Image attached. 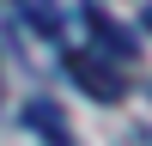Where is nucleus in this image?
Listing matches in <instances>:
<instances>
[{"instance_id":"f257e3e1","label":"nucleus","mask_w":152,"mask_h":146,"mask_svg":"<svg viewBox=\"0 0 152 146\" xmlns=\"http://www.w3.org/2000/svg\"><path fill=\"white\" fill-rule=\"evenodd\" d=\"M67 73L73 85H85L91 104H122V67H104L97 49H67Z\"/></svg>"},{"instance_id":"f03ea898","label":"nucleus","mask_w":152,"mask_h":146,"mask_svg":"<svg viewBox=\"0 0 152 146\" xmlns=\"http://www.w3.org/2000/svg\"><path fill=\"white\" fill-rule=\"evenodd\" d=\"M79 18H85V31L97 36V55H104V61H116V67H122V61H134V55H140V49H134V31H122V24L110 18V12L85 6Z\"/></svg>"},{"instance_id":"7ed1b4c3","label":"nucleus","mask_w":152,"mask_h":146,"mask_svg":"<svg viewBox=\"0 0 152 146\" xmlns=\"http://www.w3.org/2000/svg\"><path fill=\"white\" fill-rule=\"evenodd\" d=\"M24 128H37L49 146H73V134H67V122H61V110L49 104V97H31L24 104Z\"/></svg>"},{"instance_id":"20e7f679","label":"nucleus","mask_w":152,"mask_h":146,"mask_svg":"<svg viewBox=\"0 0 152 146\" xmlns=\"http://www.w3.org/2000/svg\"><path fill=\"white\" fill-rule=\"evenodd\" d=\"M24 12H31V24H37V31H49V36L61 31V12L49 6V0H24Z\"/></svg>"},{"instance_id":"39448f33","label":"nucleus","mask_w":152,"mask_h":146,"mask_svg":"<svg viewBox=\"0 0 152 146\" xmlns=\"http://www.w3.org/2000/svg\"><path fill=\"white\" fill-rule=\"evenodd\" d=\"M116 146H152V122H134V128H128V134H122V140H116Z\"/></svg>"},{"instance_id":"423d86ee","label":"nucleus","mask_w":152,"mask_h":146,"mask_svg":"<svg viewBox=\"0 0 152 146\" xmlns=\"http://www.w3.org/2000/svg\"><path fill=\"white\" fill-rule=\"evenodd\" d=\"M146 18H152V12H146Z\"/></svg>"}]
</instances>
